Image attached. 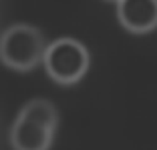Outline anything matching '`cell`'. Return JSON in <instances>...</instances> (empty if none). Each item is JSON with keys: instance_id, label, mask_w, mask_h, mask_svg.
<instances>
[{"instance_id": "6da1fadb", "label": "cell", "mask_w": 157, "mask_h": 150, "mask_svg": "<svg viewBox=\"0 0 157 150\" xmlns=\"http://www.w3.org/2000/svg\"><path fill=\"white\" fill-rule=\"evenodd\" d=\"M91 16L0 10V144L157 138V0H95Z\"/></svg>"}]
</instances>
